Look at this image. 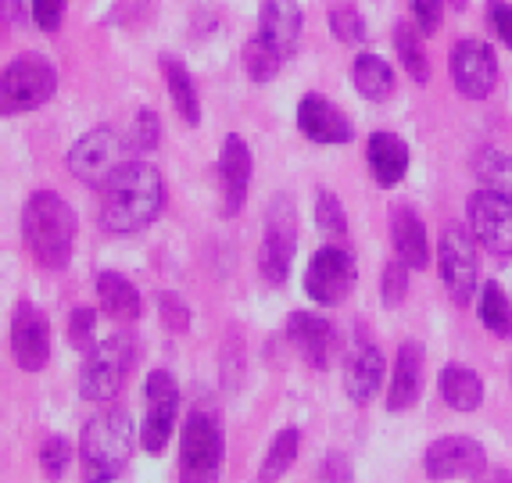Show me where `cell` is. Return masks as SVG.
Returning <instances> with one entry per match:
<instances>
[{"label":"cell","mask_w":512,"mask_h":483,"mask_svg":"<svg viewBox=\"0 0 512 483\" xmlns=\"http://www.w3.org/2000/svg\"><path fill=\"white\" fill-rule=\"evenodd\" d=\"M0 18H4V26H22V18H26L22 0H0Z\"/></svg>","instance_id":"44"},{"label":"cell","mask_w":512,"mask_h":483,"mask_svg":"<svg viewBox=\"0 0 512 483\" xmlns=\"http://www.w3.org/2000/svg\"><path fill=\"white\" fill-rule=\"evenodd\" d=\"M316 226L323 229L326 237H344L348 233V215H344V204L330 194V190H319L316 201Z\"/></svg>","instance_id":"33"},{"label":"cell","mask_w":512,"mask_h":483,"mask_svg":"<svg viewBox=\"0 0 512 483\" xmlns=\"http://www.w3.org/2000/svg\"><path fill=\"white\" fill-rule=\"evenodd\" d=\"M366 158H369V169H373V179L384 190L398 187L405 179V172H409V144H405L402 136L384 133V129L366 140Z\"/></svg>","instance_id":"22"},{"label":"cell","mask_w":512,"mask_h":483,"mask_svg":"<svg viewBox=\"0 0 512 483\" xmlns=\"http://www.w3.org/2000/svg\"><path fill=\"white\" fill-rule=\"evenodd\" d=\"M452 83L466 101H484L498 86V58L477 36H466L452 47Z\"/></svg>","instance_id":"12"},{"label":"cell","mask_w":512,"mask_h":483,"mask_svg":"<svg viewBox=\"0 0 512 483\" xmlns=\"http://www.w3.org/2000/svg\"><path fill=\"white\" fill-rule=\"evenodd\" d=\"M133 358H137V344L129 333H111L108 340L94 344L79 369V394L86 401H111L126 383Z\"/></svg>","instance_id":"5"},{"label":"cell","mask_w":512,"mask_h":483,"mask_svg":"<svg viewBox=\"0 0 512 483\" xmlns=\"http://www.w3.org/2000/svg\"><path fill=\"white\" fill-rule=\"evenodd\" d=\"M391 240L394 251L409 269H427L430 265V244H427V226L412 212L409 204L391 208Z\"/></svg>","instance_id":"23"},{"label":"cell","mask_w":512,"mask_h":483,"mask_svg":"<svg viewBox=\"0 0 512 483\" xmlns=\"http://www.w3.org/2000/svg\"><path fill=\"white\" fill-rule=\"evenodd\" d=\"M355 280H359V269L348 247H319L305 269V294L316 305H341L355 290Z\"/></svg>","instance_id":"11"},{"label":"cell","mask_w":512,"mask_h":483,"mask_svg":"<svg viewBox=\"0 0 512 483\" xmlns=\"http://www.w3.org/2000/svg\"><path fill=\"white\" fill-rule=\"evenodd\" d=\"M69 458H72L69 441H65V437H58V433L40 444V466H43V473L51 476V480H61V473L69 469Z\"/></svg>","instance_id":"37"},{"label":"cell","mask_w":512,"mask_h":483,"mask_svg":"<svg viewBox=\"0 0 512 483\" xmlns=\"http://www.w3.org/2000/svg\"><path fill=\"white\" fill-rule=\"evenodd\" d=\"M423 390V344L405 340L394 358V376L387 387V412H405L419 401Z\"/></svg>","instance_id":"21"},{"label":"cell","mask_w":512,"mask_h":483,"mask_svg":"<svg viewBox=\"0 0 512 483\" xmlns=\"http://www.w3.org/2000/svg\"><path fill=\"white\" fill-rule=\"evenodd\" d=\"M97 297H101L104 315H111L115 322L140 319V294L122 272H101L97 276Z\"/></svg>","instance_id":"25"},{"label":"cell","mask_w":512,"mask_h":483,"mask_svg":"<svg viewBox=\"0 0 512 483\" xmlns=\"http://www.w3.org/2000/svg\"><path fill=\"white\" fill-rule=\"evenodd\" d=\"M65 165H69V172L79 183L101 190L104 183L126 165V144H122V136L115 133V129L97 126V129H90V133H83L76 144L69 147Z\"/></svg>","instance_id":"7"},{"label":"cell","mask_w":512,"mask_h":483,"mask_svg":"<svg viewBox=\"0 0 512 483\" xmlns=\"http://www.w3.org/2000/svg\"><path fill=\"white\" fill-rule=\"evenodd\" d=\"M22 240L40 269H65L76 244V212L54 190H36L22 208Z\"/></svg>","instance_id":"2"},{"label":"cell","mask_w":512,"mask_h":483,"mask_svg":"<svg viewBox=\"0 0 512 483\" xmlns=\"http://www.w3.org/2000/svg\"><path fill=\"white\" fill-rule=\"evenodd\" d=\"M301 29H305V18H301L298 0H265L262 11H258V36L280 58H291L298 51Z\"/></svg>","instance_id":"18"},{"label":"cell","mask_w":512,"mask_h":483,"mask_svg":"<svg viewBox=\"0 0 512 483\" xmlns=\"http://www.w3.org/2000/svg\"><path fill=\"white\" fill-rule=\"evenodd\" d=\"M477 179L487 190H495L502 197H512V154L498 151V147H484L477 154V165H473Z\"/></svg>","instance_id":"31"},{"label":"cell","mask_w":512,"mask_h":483,"mask_svg":"<svg viewBox=\"0 0 512 483\" xmlns=\"http://www.w3.org/2000/svg\"><path fill=\"white\" fill-rule=\"evenodd\" d=\"M176 416H180V383L165 369H151L144 380V426H140V448L147 455L165 451Z\"/></svg>","instance_id":"10"},{"label":"cell","mask_w":512,"mask_h":483,"mask_svg":"<svg viewBox=\"0 0 512 483\" xmlns=\"http://www.w3.org/2000/svg\"><path fill=\"white\" fill-rule=\"evenodd\" d=\"M441 398L455 412H477L484 401V380L466 365H444L441 369Z\"/></svg>","instance_id":"24"},{"label":"cell","mask_w":512,"mask_h":483,"mask_svg":"<svg viewBox=\"0 0 512 483\" xmlns=\"http://www.w3.org/2000/svg\"><path fill=\"white\" fill-rule=\"evenodd\" d=\"M384 351L369 344V340H359L355 351L348 355V365H344V390L355 405H369L376 398V390L384 383Z\"/></svg>","instance_id":"19"},{"label":"cell","mask_w":512,"mask_h":483,"mask_svg":"<svg viewBox=\"0 0 512 483\" xmlns=\"http://www.w3.org/2000/svg\"><path fill=\"white\" fill-rule=\"evenodd\" d=\"M251 169H255V161H251V151H248V144H244V136L230 133L226 140H222V151H219L222 215H226V219L240 215V208H244V201H248Z\"/></svg>","instance_id":"16"},{"label":"cell","mask_w":512,"mask_h":483,"mask_svg":"<svg viewBox=\"0 0 512 483\" xmlns=\"http://www.w3.org/2000/svg\"><path fill=\"white\" fill-rule=\"evenodd\" d=\"M298 129L312 144H348L355 136V126L337 104H330L323 94H305L298 104Z\"/></svg>","instance_id":"17"},{"label":"cell","mask_w":512,"mask_h":483,"mask_svg":"<svg viewBox=\"0 0 512 483\" xmlns=\"http://www.w3.org/2000/svg\"><path fill=\"white\" fill-rule=\"evenodd\" d=\"M480 322L495 337H512V301L495 280H487L480 290Z\"/></svg>","instance_id":"30"},{"label":"cell","mask_w":512,"mask_h":483,"mask_svg":"<svg viewBox=\"0 0 512 483\" xmlns=\"http://www.w3.org/2000/svg\"><path fill=\"white\" fill-rule=\"evenodd\" d=\"M94 330H97V312L94 308H76L69 315V344L76 351L94 348Z\"/></svg>","instance_id":"39"},{"label":"cell","mask_w":512,"mask_h":483,"mask_svg":"<svg viewBox=\"0 0 512 483\" xmlns=\"http://www.w3.org/2000/svg\"><path fill=\"white\" fill-rule=\"evenodd\" d=\"M58 90V72L43 58H18L0 76V111L4 115H26L47 104Z\"/></svg>","instance_id":"8"},{"label":"cell","mask_w":512,"mask_h":483,"mask_svg":"<svg viewBox=\"0 0 512 483\" xmlns=\"http://www.w3.org/2000/svg\"><path fill=\"white\" fill-rule=\"evenodd\" d=\"M11 351H15L18 369L26 373H40L43 365L51 362V322L43 319V312L33 301H22L11 319Z\"/></svg>","instance_id":"15"},{"label":"cell","mask_w":512,"mask_h":483,"mask_svg":"<svg viewBox=\"0 0 512 483\" xmlns=\"http://www.w3.org/2000/svg\"><path fill=\"white\" fill-rule=\"evenodd\" d=\"M222 426L212 412L194 408L180 433V483H219Z\"/></svg>","instance_id":"6"},{"label":"cell","mask_w":512,"mask_h":483,"mask_svg":"<svg viewBox=\"0 0 512 483\" xmlns=\"http://www.w3.org/2000/svg\"><path fill=\"white\" fill-rule=\"evenodd\" d=\"M133 444H137V430L133 419L122 405H111L97 412L90 423L83 426L79 437V466H83L86 483H115L122 469L133 458Z\"/></svg>","instance_id":"3"},{"label":"cell","mask_w":512,"mask_h":483,"mask_svg":"<svg viewBox=\"0 0 512 483\" xmlns=\"http://www.w3.org/2000/svg\"><path fill=\"white\" fill-rule=\"evenodd\" d=\"M158 315H162L165 330L172 333H187L190 330V305L183 301L180 294H172V290H165V294H158Z\"/></svg>","instance_id":"36"},{"label":"cell","mask_w":512,"mask_h":483,"mask_svg":"<svg viewBox=\"0 0 512 483\" xmlns=\"http://www.w3.org/2000/svg\"><path fill=\"white\" fill-rule=\"evenodd\" d=\"M298 448H301V433L294 430V426H287V430L276 433L273 444H269V451H265V458H262V469H258L262 483L280 480V476L298 462Z\"/></svg>","instance_id":"28"},{"label":"cell","mask_w":512,"mask_h":483,"mask_svg":"<svg viewBox=\"0 0 512 483\" xmlns=\"http://www.w3.org/2000/svg\"><path fill=\"white\" fill-rule=\"evenodd\" d=\"M165 208V179L151 161H126L101 187V226L108 233H140Z\"/></svg>","instance_id":"1"},{"label":"cell","mask_w":512,"mask_h":483,"mask_svg":"<svg viewBox=\"0 0 512 483\" xmlns=\"http://www.w3.org/2000/svg\"><path fill=\"white\" fill-rule=\"evenodd\" d=\"M330 33L333 40H341V43H362L366 40V22H362V15L355 8H333L330 11Z\"/></svg>","instance_id":"35"},{"label":"cell","mask_w":512,"mask_h":483,"mask_svg":"<svg viewBox=\"0 0 512 483\" xmlns=\"http://www.w3.org/2000/svg\"><path fill=\"white\" fill-rule=\"evenodd\" d=\"M280 65H283V58L262 40V36H255V40L244 43V68H248L251 83L265 86L276 72H280Z\"/></svg>","instance_id":"32"},{"label":"cell","mask_w":512,"mask_h":483,"mask_svg":"<svg viewBox=\"0 0 512 483\" xmlns=\"http://www.w3.org/2000/svg\"><path fill=\"white\" fill-rule=\"evenodd\" d=\"M409 4H412V15H416V26L423 33H437L441 29V15H444L441 0H409Z\"/></svg>","instance_id":"42"},{"label":"cell","mask_w":512,"mask_h":483,"mask_svg":"<svg viewBox=\"0 0 512 483\" xmlns=\"http://www.w3.org/2000/svg\"><path fill=\"white\" fill-rule=\"evenodd\" d=\"M351 83L359 90L362 101H387L394 94V72L384 58H376V54H359L355 65H351Z\"/></svg>","instance_id":"26"},{"label":"cell","mask_w":512,"mask_h":483,"mask_svg":"<svg viewBox=\"0 0 512 483\" xmlns=\"http://www.w3.org/2000/svg\"><path fill=\"white\" fill-rule=\"evenodd\" d=\"M405 294H409V265L402 258H394V262L384 265V280H380V297H384V305L394 308L402 305Z\"/></svg>","instance_id":"34"},{"label":"cell","mask_w":512,"mask_h":483,"mask_svg":"<svg viewBox=\"0 0 512 483\" xmlns=\"http://www.w3.org/2000/svg\"><path fill=\"white\" fill-rule=\"evenodd\" d=\"M466 212H470L473 237L480 240V247H487L495 258H512V197L484 187L470 197Z\"/></svg>","instance_id":"13"},{"label":"cell","mask_w":512,"mask_h":483,"mask_svg":"<svg viewBox=\"0 0 512 483\" xmlns=\"http://www.w3.org/2000/svg\"><path fill=\"white\" fill-rule=\"evenodd\" d=\"M437 265L441 283L455 305L466 308L477 294V237L466 226H444L437 240Z\"/></svg>","instance_id":"9"},{"label":"cell","mask_w":512,"mask_h":483,"mask_svg":"<svg viewBox=\"0 0 512 483\" xmlns=\"http://www.w3.org/2000/svg\"><path fill=\"white\" fill-rule=\"evenodd\" d=\"M294 251H298V208L291 194H276L265 208L262 251H258V272L269 287H283L291 276Z\"/></svg>","instance_id":"4"},{"label":"cell","mask_w":512,"mask_h":483,"mask_svg":"<svg viewBox=\"0 0 512 483\" xmlns=\"http://www.w3.org/2000/svg\"><path fill=\"white\" fill-rule=\"evenodd\" d=\"M487 26L495 29V36L512 51V4L505 0H491L487 4Z\"/></svg>","instance_id":"40"},{"label":"cell","mask_w":512,"mask_h":483,"mask_svg":"<svg viewBox=\"0 0 512 483\" xmlns=\"http://www.w3.org/2000/svg\"><path fill=\"white\" fill-rule=\"evenodd\" d=\"M162 140V122H158V111L154 108H140L137 119H133V147L144 154H151Z\"/></svg>","instance_id":"38"},{"label":"cell","mask_w":512,"mask_h":483,"mask_svg":"<svg viewBox=\"0 0 512 483\" xmlns=\"http://www.w3.org/2000/svg\"><path fill=\"white\" fill-rule=\"evenodd\" d=\"M487 469V455L480 441L466 437V433H452V437H437L423 455V473L430 480H473Z\"/></svg>","instance_id":"14"},{"label":"cell","mask_w":512,"mask_h":483,"mask_svg":"<svg viewBox=\"0 0 512 483\" xmlns=\"http://www.w3.org/2000/svg\"><path fill=\"white\" fill-rule=\"evenodd\" d=\"M316 483H351V458L341 455V451L326 455V462L319 466Z\"/></svg>","instance_id":"43"},{"label":"cell","mask_w":512,"mask_h":483,"mask_svg":"<svg viewBox=\"0 0 512 483\" xmlns=\"http://www.w3.org/2000/svg\"><path fill=\"white\" fill-rule=\"evenodd\" d=\"M65 18V0H33V22L43 33H58Z\"/></svg>","instance_id":"41"},{"label":"cell","mask_w":512,"mask_h":483,"mask_svg":"<svg viewBox=\"0 0 512 483\" xmlns=\"http://www.w3.org/2000/svg\"><path fill=\"white\" fill-rule=\"evenodd\" d=\"M162 76H165V86H169L172 104H176V111H180V119L187 122V126H197V122H201V101H197L190 72L176 58H165L162 54Z\"/></svg>","instance_id":"27"},{"label":"cell","mask_w":512,"mask_h":483,"mask_svg":"<svg viewBox=\"0 0 512 483\" xmlns=\"http://www.w3.org/2000/svg\"><path fill=\"white\" fill-rule=\"evenodd\" d=\"M287 340H291L298 355L305 358L312 369H326L333 355V326L323 315L312 312H294L287 319Z\"/></svg>","instance_id":"20"},{"label":"cell","mask_w":512,"mask_h":483,"mask_svg":"<svg viewBox=\"0 0 512 483\" xmlns=\"http://www.w3.org/2000/svg\"><path fill=\"white\" fill-rule=\"evenodd\" d=\"M394 54L402 58L405 72H409L416 83H427L430 65H427V54H423V40H419V26H412V22H394Z\"/></svg>","instance_id":"29"}]
</instances>
